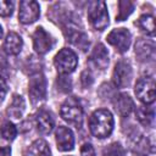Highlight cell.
Returning <instances> with one entry per match:
<instances>
[{"label":"cell","mask_w":156,"mask_h":156,"mask_svg":"<svg viewBox=\"0 0 156 156\" xmlns=\"http://www.w3.org/2000/svg\"><path fill=\"white\" fill-rule=\"evenodd\" d=\"M90 133L99 138H107L113 129V117L108 110H98L95 111L89 119Z\"/></svg>","instance_id":"1"},{"label":"cell","mask_w":156,"mask_h":156,"mask_svg":"<svg viewBox=\"0 0 156 156\" xmlns=\"http://www.w3.org/2000/svg\"><path fill=\"white\" fill-rule=\"evenodd\" d=\"M60 113H61V117L66 122H68L69 124H73L77 128L82 126L83 108H82V105H80L79 100L76 99L74 96L67 98L65 100V102L61 106Z\"/></svg>","instance_id":"2"},{"label":"cell","mask_w":156,"mask_h":156,"mask_svg":"<svg viewBox=\"0 0 156 156\" xmlns=\"http://www.w3.org/2000/svg\"><path fill=\"white\" fill-rule=\"evenodd\" d=\"M88 20L98 30H104L108 24V13L104 1H91L88 7Z\"/></svg>","instance_id":"3"},{"label":"cell","mask_w":156,"mask_h":156,"mask_svg":"<svg viewBox=\"0 0 156 156\" xmlns=\"http://www.w3.org/2000/svg\"><path fill=\"white\" fill-rule=\"evenodd\" d=\"M55 67L58 73L61 74H68L74 71L78 63L77 55L71 50V49H62L58 51V54L55 56L54 60Z\"/></svg>","instance_id":"4"},{"label":"cell","mask_w":156,"mask_h":156,"mask_svg":"<svg viewBox=\"0 0 156 156\" xmlns=\"http://www.w3.org/2000/svg\"><path fill=\"white\" fill-rule=\"evenodd\" d=\"M135 95L145 105L155 100V80L152 77H141L135 84Z\"/></svg>","instance_id":"5"},{"label":"cell","mask_w":156,"mask_h":156,"mask_svg":"<svg viewBox=\"0 0 156 156\" xmlns=\"http://www.w3.org/2000/svg\"><path fill=\"white\" fill-rule=\"evenodd\" d=\"M107 41L119 52H124L129 49L130 45V33L126 28L113 29L107 35Z\"/></svg>","instance_id":"6"},{"label":"cell","mask_w":156,"mask_h":156,"mask_svg":"<svg viewBox=\"0 0 156 156\" xmlns=\"http://www.w3.org/2000/svg\"><path fill=\"white\" fill-rule=\"evenodd\" d=\"M39 4L32 0H23L20 2V12L18 18L22 23L29 24L38 20L39 17Z\"/></svg>","instance_id":"7"},{"label":"cell","mask_w":156,"mask_h":156,"mask_svg":"<svg viewBox=\"0 0 156 156\" xmlns=\"http://www.w3.org/2000/svg\"><path fill=\"white\" fill-rule=\"evenodd\" d=\"M29 96L33 102H38L44 100L46 95V80L41 73H37L32 76L29 79V89H28Z\"/></svg>","instance_id":"8"},{"label":"cell","mask_w":156,"mask_h":156,"mask_svg":"<svg viewBox=\"0 0 156 156\" xmlns=\"http://www.w3.org/2000/svg\"><path fill=\"white\" fill-rule=\"evenodd\" d=\"M54 45V40L51 38V35L41 27L37 28V30L34 32L33 34V46H34V50L43 55V54H46L49 50H51Z\"/></svg>","instance_id":"9"},{"label":"cell","mask_w":156,"mask_h":156,"mask_svg":"<svg viewBox=\"0 0 156 156\" xmlns=\"http://www.w3.org/2000/svg\"><path fill=\"white\" fill-rule=\"evenodd\" d=\"M130 79H132V68L129 63L126 61H119L113 69V74H112L113 84L117 88H124L129 84Z\"/></svg>","instance_id":"10"},{"label":"cell","mask_w":156,"mask_h":156,"mask_svg":"<svg viewBox=\"0 0 156 156\" xmlns=\"http://www.w3.org/2000/svg\"><path fill=\"white\" fill-rule=\"evenodd\" d=\"M55 136H56V144H57V149L61 150V151H69L73 149V145H74V136H73V133L69 128L67 127H58L56 129V133H55Z\"/></svg>","instance_id":"11"},{"label":"cell","mask_w":156,"mask_h":156,"mask_svg":"<svg viewBox=\"0 0 156 156\" xmlns=\"http://www.w3.org/2000/svg\"><path fill=\"white\" fill-rule=\"evenodd\" d=\"M90 62L100 69H105L108 65V54L106 48L102 44H98L95 45V48L93 49L91 54H90Z\"/></svg>","instance_id":"12"},{"label":"cell","mask_w":156,"mask_h":156,"mask_svg":"<svg viewBox=\"0 0 156 156\" xmlns=\"http://www.w3.org/2000/svg\"><path fill=\"white\" fill-rule=\"evenodd\" d=\"M35 122H37V127H38V130L43 134H48L50 133L52 129H54V124H55V121H54V117L52 115L46 111V110H40L38 113H37V117H35Z\"/></svg>","instance_id":"13"},{"label":"cell","mask_w":156,"mask_h":156,"mask_svg":"<svg viewBox=\"0 0 156 156\" xmlns=\"http://www.w3.org/2000/svg\"><path fill=\"white\" fill-rule=\"evenodd\" d=\"M113 106H115V110L117 111V113L122 117H127L133 107H134V104L132 101V99L129 98V95L127 94H118L115 100H113Z\"/></svg>","instance_id":"14"},{"label":"cell","mask_w":156,"mask_h":156,"mask_svg":"<svg viewBox=\"0 0 156 156\" xmlns=\"http://www.w3.org/2000/svg\"><path fill=\"white\" fill-rule=\"evenodd\" d=\"M22 45H23V41L21 39V37L17 34V33H9L5 41H4V49L6 51V54L9 55H17L20 54L21 49H22Z\"/></svg>","instance_id":"15"},{"label":"cell","mask_w":156,"mask_h":156,"mask_svg":"<svg viewBox=\"0 0 156 156\" xmlns=\"http://www.w3.org/2000/svg\"><path fill=\"white\" fill-rule=\"evenodd\" d=\"M26 156H51V154L46 141L38 139L28 147Z\"/></svg>","instance_id":"16"},{"label":"cell","mask_w":156,"mask_h":156,"mask_svg":"<svg viewBox=\"0 0 156 156\" xmlns=\"http://www.w3.org/2000/svg\"><path fill=\"white\" fill-rule=\"evenodd\" d=\"M154 44L150 41L140 40L135 45V54L140 57V60H147L154 57Z\"/></svg>","instance_id":"17"},{"label":"cell","mask_w":156,"mask_h":156,"mask_svg":"<svg viewBox=\"0 0 156 156\" xmlns=\"http://www.w3.org/2000/svg\"><path fill=\"white\" fill-rule=\"evenodd\" d=\"M24 100L22 99V96L15 95L12 102L10 104L9 108H7V115L12 118H20L24 111Z\"/></svg>","instance_id":"18"},{"label":"cell","mask_w":156,"mask_h":156,"mask_svg":"<svg viewBox=\"0 0 156 156\" xmlns=\"http://www.w3.org/2000/svg\"><path fill=\"white\" fill-rule=\"evenodd\" d=\"M136 24L146 34L154 35V33H155V20H154V17L151 15H143V16H140L138 22H136Z\"/></svg>","instance_id":"19"},{"label":"cell","mask_w":156,"mask_h":156,"mask_svg":"<svg viewBox=\"0 0 156 156\" xmlns=\"http://www.w3.org/2000/svg\"><path fill=\"white\" fill-rule=\"evenodd\" d=\"M136 115H138V119L145 126L151 124L154 121V110L150 107H146V106L139 107Z\"/></svg>","instance_id":"20"},{"label":"cell","mask_w":156,"mask_h":156,"mask_svg":"<svg viewBox=\"0 0 156 156\" xmlns=\"http://www.w3.org/2000/svg\"><path fill=\"white\" fill-rule=\"evenodd\" d=\"M0 133L2 135L4 139L6 140H13L16 134H17V130H16V127L11 123V122H5L1 128H0Z\"/></svg>","instance_id":"21"},{"label":"cell","mask_w":156,"mask_h":156,"mask_svg":"<svg viewBox=\"0 0 156 156\" xmlns=\"http://www.w3.org/2000/svg\"><path fill=\"white\" fill-rule=\"evenodd\" d=\"M118 5H119V10L117 15V21H123L133 11V4L130 1H119Z\"/></svg>","instance_id":"22"},{"label":"cell","mask_w":156,"mask_h":156,"mask_svg":"<svg viewBox=\"0 0 156 156\" xmlns=\"http://www.w3.org/2000/svg\"><path fill=\"white\" fill-rule=\"evenodd\" d=\"M102 154H104V156H126V152H124L123 147L118 143L110 144L107 147L104 149Z\"/></svg>","instance_id":"23"},{"label":"cell","mask_w":156,"mask_h":156,"mask_svg":"<svg viewBox=\"0 0 156 156\" xmlns=\"http://www.w3.org/2000/svg\"><path fill=\"white\" fill-rule=\"evenodd\" d=\"M13 11V2L9 0H0V16H10Z\"/></svg>","instance_id":"24"},{"label":"cell","mask_w":156,"mask_h":156,"mask_svg":"<svg viewBox=\"0 0 156 156\" xmlns=\"http://www.w3.org/2000/svg\"><path fill=\"white\" fill-rule=\"evenodd\" d=\"M7 93V83L4 77H0V104L4 101Z\"/></svg>","instance_id":"25"},{"label":"cell","mask_w":156,"mask_h":156,"mask_svg":"<svg viewBox=\"0 0 156 156\" xmlns=\"http://www.w3.org/2000/svg\"><path fill=\"white\" fill-rule=\"evenodd\" d=\"M82 82H83V85L84 87H88V85L91 84L93 79H91V76H90V73L88 71L83 72V74H82Z\"/></svg>","instance_id":"26"},{"label":"cell","mask_w":156,"mask_h":156,"mask_svg":"<svg viewBox=\"0 0 156 156\" xmlns=\"http://www.w3.org/2000/svg\"><path fill=\"white\" fill-rule=\"evenodd\" d=\"M82 156H94V150L91 147V145L85 144L82 147Z\"/></svg>","instance_id":"27"},{"label":"cell","mask_w":156,"mask_h":156,"mask_svg":"<svg viewBox=\"0 0 156 156\" xmlns=\"http://www.w3.org/2000/svg\"><path fill=\"white\" fill-rule=\"evenodd\" d=\"M0 156H11V150L9 146L0 147Z\"/></svg>","instance_id":"28"},{"label":"cell","mask_w":156,"mask_h":156,"mask_svg":"<svg viewBox=\"0 0 156 156\" xmlns=\"http://www.w3.org/2000/svg\"><path fill=\"white\" fill-rule=\"evenodd\" d=\"M1 34H2V29H1V26H0V37H1Z\"/></svg>","instance_id":"29"}]
</instances>
